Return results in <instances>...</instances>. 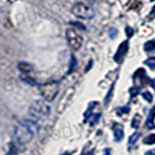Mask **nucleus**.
Masks as SVG:
<instances>
[{
	"mask_svg": "<svg viewBox=\"0 0 155 155\" xmlns=\"http://www.w3.org/2000/svg\"><path fill=\"white\" fill-rule=\"evenodd\" d=\"M40 127L33 120H23L15 129V136L21 143H26L38 134Z\"/></svg>",
	"mask_w": 155,
	"mask_h": 155,
	"instance_id": "1",
	"label": "nucleus"
},
{
	"mask_svg": "<svg viewBox=\"0 0 155 155\" xmlns=\"http://www.w3.org/2000/svg\"><path fill=\"white\" fill-rule=\"evenodd\" d=\"M39 90H40L44 99L48 102H51L59 91V84L57 81L46 82V84H43L39 86Z\"/></svg>",
	"mask_w": 155,
	"mask_h": 155,
	"instance_id": "2",
	"label": "nucleus"
},
{
	"mask_svg": "<svg viewBox=\"0 0 155 155\" xmlns=\"http://www.w3.org/2000/svg\"><path fill=\"white\" fill-rule=\"evenodd\" d=\"M29 114L34 117L37 118H43L47 117L51 114V109L45 102L43 101H35L31 105L29 109Z\"/></svg>",
	"mask_w": 155,
	"mask_h": 155,
	"instance_id": "3",
	"label": "nucleus"
},
{
	"mask_svg": "<svg viewBox=\"0 0 155 155\" xmlns=\"http://www.w3.org/2000/svg\"><path fill=\"white\" fill-rule=\"evenodd\" d=\"M72 13L74 16L82 19H89L94 17V11L91 7L84 3H77L72 8Z\"/></svg>",
	"mask_w": 155,
	"mask_h": 155,
	"instance_id": "4",
	"label": "nucleus"
},
{
	"mask_svg": "<svg viewBox=\"0 0 155 155\" xmlns=\"http://www.w3.org/2000/svg\"><path fill=\"white\" fill-rule=\"evenodd\" d=\"M66 38H67V42L68 45L70 46V48H72L73 50L78 51L81 48L82 45V38L78 33L75 29L73 28H69L67 29L66 31Z\"/></svg>",
	"mask_w": 155,
	"mask_h": 155,
	"instance_id": "5",
	"label": "nucleus"
},
{
	"mask_svg": "<svg viewBox=\"0 0 155 155\" xmlns=\"http://www.w3.org/2000/svg\"><path fill=\"white\" fill-rule=\"evenodd\" d=\"M128 48H129V42L128 41H124L120 44L118 48H117V51H116V53L114 56V59L116 63L121 64V63L123 62L124 57L128 51Z\"/></svg>",
	"mask_w": 155,
	"mask_h": 155,
	"instance_id": "6",
	"label": "nucleus"
},
{
	"mask_svg": "<svg viewBox=\"0 0 155 155\" xmlns=\"http://www.w3.org/2000/svg\"><path fill=\"white\" fill-rule=\"evenodd\" d=\"M133 79H134V81L135 80H137V79H139V81L142 82V84H150V81L149 79H148V77H147V73H145V71L143 70V69H139L137 72L135 73L134 74V77H133Z\"/></svg>",
	"mask_w": 155,
	"mask_h": 155,
	"instance_id": "7",
	"label": "nucleus"
},
{
	"mask_svg": "<svg viewBox=\"0 0 155 155\" xmlns=\"http://www.w3.org/2000/svg\"><path fill=\"white\" fill-rule=\"evenodd\" d=\"M154 118H155V106L150 110L148 117L147 119V122H145V126L148 129H154L155 128V124H154Z\"/></svg>",
	"mask_w": 155,
	"mask_h": 155,
	"instance_id": "8",
	"label": "nucleus"
},
{
	"mask_svg": "<svg viewBox=\"0 0 155 155\" xmlns=\"http://www.w3.org/2000/svg\"><path fill=\"white\" fill-rule=\"evenodd\" d=\"M114 139L116 142H120L121 140L124 137V131L123 128L121 127L120 125L115 124L114 127Z\"/></svg>",
	"mask_w": 155,
	"mask_h": 155,
	"instance_id": "9",
	"label": "nucleus"
},
{
	"mask_svg": "<svg viewBox=\"0 0 155 155\" xmlns=\"http://www.w3.org/2000/svg\"><path fill=\"white\" fill-rule=\"evenodd\" d=\"M98 104L97 102H93V103H90L89 106H88V108H87L86 111L84 113V122H87V121L89 120L90 118V116L92 115V110L94 109V107Z\"/></svg>",
	"mask_w": 155,
	"mask_h": 155,
	"instance_id": "10",
	"label": "nucleus"
},
{
	"mask_svg": "<svg viewBox=\"0 0 155 155\" xmlns=\"http://www.w3.org/2000/svg\"><path fill=\"white\" fill-rule=\"evenodd\" d=\"M78 67V60L75 57V55L71 56V60H70V64H69V71H68V74H72Z\"/></svg>",
	"mask_w": 155,
	"mask_h": 155,
	"instance_id": "11",
	"label": "nucleus"
},
{
	"mask_svg": "<svg viewBox=\"0 0 155 155\" xmlns=\"http://www.w3.org/2000/svg\"><path fill=\"white\" fill-rule=\"evenodd\" d=\"M18 69L21 70L23 74H27V73H29L32 70V66L30 64H28V63L21 62L18 64Z\"/></svg>",
	"mask_w": 155,
	"mask_h": 155,
	"instance_id": "12",
	"label": "nucleus"
},
{
	"mask_svg": "<svg viewBox=\"0 0 155 155\" xmlns=\"http://www.w3.org/2000/svg\"><path fill=\"white\" fill-rule=\"evenodd\" d=\"M140 132H136L134 133L131 137L129 138V140H128V145L129 147H134L135 143L138 142V140L140 139Z\"/></svg>",
	"mask_w": 155,
	"mask_h": 155,
	"instance_id": "13",
	"label": "nucleus"
},
{
	"mask_svg": "<svg viewBox=\"0 0 155 155\" xmlns=\"http://www.w3.org/2000/svg\"><path fill=\"white\" fill-rule=\"evenodd\" d=\"M144 51L147 52H152L155 51V41L151 40V41H148L144 44Z\"/></svg>",
	"mask_w": 155,
	"mask_h": 155,
	"instance_id": "14",
	"label": "nucleus"
},
{
	"mask_svg": "<svg viewBox=\"0 0 155 155\" xmlns=\"http://www.w3.org/2000/svg\"><path fill=\"white\" fill-rule=\"evenodd\" d=\"M140 116L139 114H136L134 116V118L132 120V123H131V126H132L133 128L137 129L140 127Z\"/></svg>",
	"mask_w": 155,
	"mask_h": 155,
	"instance_id": "15",
	"label": "nucleus"
},
{
	"mask_svg": "<svg viewBox=\"0 0 155 155\" xmlns=\"http://www.w3.org/2000/svg\"><path fill=\"white\" fill-rule=\"evenodd\" d=\"M143 143L145 144H153L155 143V134H150L147 137H145L143 140Z\"/></svg>",
	"mask_w": 155,
	"mask_h": 155,
	"instance_id": "16",
	"label": "nucleus"
},
{
	"mask_svg": "<svg viewBox=\"0 0 155 155\" xmlns=\"http://www.w3.org/2000/svg\"><path fill=\"white\" fill-rule=\"evenodd\" d=\"M140 89H142V87H140V86H138V85H136V86H133L132 88H130L129 92H130L131 96L134 97V96H137L138 94H140Z\"/></svg>",
	"mask_w": 155,
	"mask_h": 155,
	"instance_id": "17",
	"label": "nucleus"
},
{
	"mask_svg": "<svg viewBox=\"0 0 155 155\" xmlns=\"http://www.w3.org/2000/svg\"><path fill=\"white\" fill-rule=\"evenodd\" d=\"M144 64H147L150 69H155V57H149L147 60L144 61Z\"/></svg>",
	"mask_w": 155,
	"mask_h": 155,
	"instance_id": "18",
	"label": "nucleus"
},
{
	"mask_svg": "<svg viewBox=\"0 0 155 155\" xmlns=\"http://www.w3.org/2000/svg\"><path fill=\"white\" fill-rule=\"evenodd\" d=\"M130 111V108L129 106H125V107H121V108H118L116 110V113H117L118 115H122L123 114H128Z\"/></svg>",
	"mask_w": 155,
	"mask_h": 155,
	"instance_id": "19",
	"label": "nucleus"
},
{
	"mask_svg": "<svg viewBox=\"0 0 155 155\" xmlns=\"http://www.w3.org/2000/svg\"><path fill=\"white\" fill-rule=\"evenodd\" d=\"M90 125H95L97 122H98V120L100 119L101 117V114H93L90 116Z\"/></svg>",
	"mask_w": 155,
	"mask_h": 155,
	"instance_id": "20",
	"label": "nucleus"
},
{
	"mask_svg": "<svg viewBox=\"0 0 155 155\" xmlns=\"http://www.w3.org/2000/svg\"><path fill=\"white\" fill-rule=\"evenodd\" d=\"M21 79L25 82H27L28 84H31V85H35L36 84V81H34L33 79H31V77H27V75L21 76Z\"/></svg>",
	"mask_w": 155,
	"mask_h": 155,
	"instance_id": "21",
	"label": "nucleus"
},
{
	"mask_svg": "<svg viewBox=\"0 0 155 155\" xmlns=\"http://www.w3.org/2000/svg\"><path fill=\"white\" fill-rule=\"evenodd\" d=\"M143 95V98L144 100H147L148 103H150V102H152V99H153V97H152V94L150 93L149 91H145L143 92V93L142 94Z\"/></svg>",
	"mask_w": 155,
	"mask_h": 155,
	"instance_id": "22",
	"label": "nucleus"
},
{
	"mask_svg": "<svg viewBox=\"0 0 155 155\" xmlns=\"http://www.w3.org/2000/svg\"><path fill=\"white\" fill-rule=\"evenodd\" d=\"M6 155H18V150H17L16 147H15L13 143L10 144L9 151H8V153Z\"/></svg>",
	"mask_w": 155,
	"mask_h": 155,
	"instance_id": "23",
	"label": "nucleus"
},
{
	"mask_svg": "<svg viewBox=\"0 0 155 155\" xmlns=\"http://www.w3.org/2000/svg\"><path fill=\"white\" fill-rule=\"evenodd\" d=\"M125 33H126V36H127L128 38H131L134 35V29L131 28L130 26H127L125 28Z\"/></svg>",
	"mask_w": 155,
	"mask_h": 155,
	"instance_id": "24",
	"label": "nucleus"
},
{
	"mask_svg": "<svg viewBox=\"0 0 155 155\" xmlns=\"http://www.w3.org/2000/svg\"><path fill=\"white\" fill-rule=\"evenodd\" d=\"M113 91H114V84L111 85L110 89V93H108V95L106 96V99H105V104H108V102L110 101V97H111V94H113Z\"/></svg>",
	"mask_w": 155,
	"mask_h": 155,
	"instance_id": "25",
	"label": "nucleus"
},
{
	"mask_svg": "<svg viewBox=\"0 0 155 155\" xmlns=\"http://www.w3.org/2000/svg\"><path fill=\"white\" fill-rule=\"evenodd\" d=\"M116 34H117V30L114 28H110V38H114V36H116Z\"/></svg>",
	"mask_w": 155,
	"mask_h": 155,
	"instance_id": "26",
	"label": "nucleus"
},
{
	"mask_svg": "<svg viewBox=\"0 0 155 155\" xmlns=\"http://www.w3.org/2000/svg\"><path fill=\"white\" fill-rule=\"evenodd\" d=\"M145 155H155V149H151L145 153Z\"/></svg>",
	"mask_w": 155,
	"mask_h": 155,
	"instance_id": "27",
	"label": "nucleus"
},
{
	"mask_svg": "<svg viewBox=\"0 0 155 155\" xmlns=\"http://www.w3.org/2000/svg\"><path fill=\"white\" fill-rule=\"evenodd\" d=\"M150 16H151V18H155V6L152 8L151 12H150Z\"/></svg>",
	"mask_w": 155,
	"mask_h": 155,
	"instance_id": "28",
	"label": "nucleus"
},
{
	"mask_svg": "<svg viewBox=\"0 0 155 155\" xmlns=\"http://www.w3.org/2000/svg\"><path fill=\"white\" fill-rule=\"evenodd\" d=\"M150 84H151V86L153 87V88H155V79L150 81Z\"/></svg>",
	"mask_w": 155,
	"mask_h": 155,
	"instance_id": "29",
	"label": "nucleus"
},
{
	"mask_svg": "<svg viewBox=\"0 0 155 155\" xmlns=\"http://www.w3.org/2000/svg\"><path fill=\"white\" fill-rule=\"evenodd\" d=\"M84 155H94V153H93V151H88V152L84 153Z\"/></svg>",
	"mask_w": 155,
	"mask_h": 155,
	"instance_id": "30",
	"label": "nucleus"
},
{
	"mask_svg": "<svg viewBox=\"0 0 155 155\" xmlns=\"http://www.w3.org/2000/svg\"><path fill=\"white\" fill-rule=\"evenodd\" d=\"M62 155H69V154H68V153H64V154H62Z\"/></svg>",
	"mask_w": 155,
	"mask_h": 155,
	"instance_id": "31",
	"label": "nucleus"
},
{
	"mask_svg": "<svg viewBox=\"0 0 155 155\" xmlns=\"http://www.w3.org/2000/svg\"><path fill=\"white\" fill-rule=\"evenodd\" d=\"M151 1H154V0H151Z\"/></svg>",
	"mask_w": 155,
	"mask_h": 155,
	"instance_id": "32",
	"label": "nucleus"
}]
</instances>
